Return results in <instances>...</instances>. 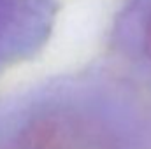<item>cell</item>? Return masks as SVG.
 Masks as SVG:
<instances>
[{"label": "cell", "instance_id": "6da1fadb", "mask_svg": "<svg viewBox=\"0 0 151 149\" xmlns=\"http://www.w3.org/2000/svg\"><path fill=\"white\" fill-rule=\"evenodd\" d=\"M21 149H114L104 125L81 112H53L25 135Z\"/></svg>", "mask_w": 151, "mask_h": 149}, {"label": "cell", "instance_id": "7a4b0ae2", "mask_svg": "<svg viewBox=\"0 0 151 149\" xmlns=\"http://www.w3.org/2000/svg\"><path fill=\"white\" fill-rule=\"evenodd\" d=\"M144 47H146L148 54L151 56V14L146 21V27H144Z\"/></svg>", "mask_w": 151, "mask_h": 149}]
</instances>
